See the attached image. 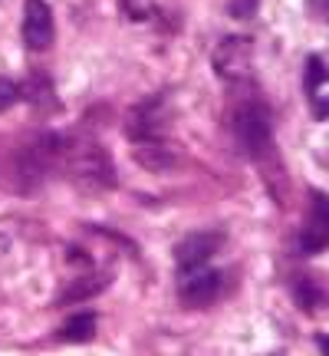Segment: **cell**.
Here are the masks:
<instances>
[{"label": "cell", "mask_w": 329, "mask_h": 356, "mask_svg": "<svg viewBox=\"0 0 329 356\" xmlns=\"http://www.w3.org/2000/svg\"><path fill=\"white\" fill-rule=\"evenodd\" d=\"M253 60V43L247 37H224L211 53L217 76L221 79H244Z\"/></svg>", "instance_id": "obj_5"}, {"label": "cell", "mask_w": 329, "mask_h": 356, "mask_svg": "<svg viewBox=\"0 0 329 356\" xmlns=\"http://www.w3.org/2000/svg\"><path fill=\"white\" fill-rule=\"evenodd\" d=\"M221 241H224V238H221L217 231H198V234H188V238H185V241L175 248L178 270H188V267L208 264V261L217 254Z\"/></svg>", "instance_id": "obj_8"}, {"label": "cell", "mask_w": 329, "mask_h": 356, "mask_svg": "<svg viewBox=\"0 0 329 356\" xmlns=\"http://www.w3.org/2000/svg\"><path fill=\"white\" fill-rule=\"evenodd\" d=\"M313 3H317V7H319V3H323V0H313Z\"/></svg>", "instance_id": "obj_16"}, {"label": "cell", "mask_w": 329, "mask_h": 356, "mask_svg": "<svg viewBox=\"0 0 329 356\" xmlns=\"http://www.w3.org/2000/svg\"><path fill=\"white\" fill-rule=\"evenodd\" d=\"M92 333H96V317H92V314H76V317H69L63 327H60V337L69 340V343L92 340Z\"/></svg>", "instance_id": "obj_10"}, {"label": "cell", "mask_w": 329, "mask_h": 356, "mask_svg": "<svg viewBox=\"0 0 329 356\" xmlns=\"http://www.w3.org/2000/svg\"><path fill=\"white\" fill-rule=\"evenodd\" d=\"M230 132L234 142L244 155L251 159H264L273 149V122H270V109L260 99H244L230 115Z\"/></svg>", "instance_id": "obj_2"}, {"label": "cell", "mask_w": 329, "mask_h": 356, "mask_svg": "<svg viewBox=\"0 0 329 356\" xmlns=\"http://www.w3.org/2000/svg\"><path fill=\"white\" fill-rule=\"evenodd\" d=\"M257 3H260V0H230V17L251 20L253 13H257Z\"/></svg>", "instance_id": "obj_14"}, {"label": "cell", "mask_w": 329, "mask_h": 356, "mask_svg": "<svg viewBox=\"0 0 329 356\" xmlns=\"http://www.w3.org/2000/svg\"><path fill=\"white\" fill-rule=\"evenodd\" d=\"M135 162L142 168H149L155 175H162V172H171V168L181 162V152H178V145L164 139V136H152V139H135Z\"/></svg>", "instance_id": "obj_7"}, {"label": "cell", "mask_w": 329, "mask_h": 356, "mask_svg": "<svg viewBox=\"0 0 329 356\" xmlns=\"http://www.w3.org/2000/svg\"><path fill=\"white\" fill-rule=\"evenodd\" d=\"M319 346H323V350L329 353V340H326V337H319Z\"/></svg>", "instance_id": "obj_15"}, {"label": "cell", "mask_w": 329, "mask_h": 356, "mask_svg": "<svg viewBox=\"0 0 329 356\" xmlns=\"http://www.w3.org/2000/svg\"><path fill=\"white\" fill-rule=\"evenodd\" d=\"M56 37V24H53V10L47 0H26L24 3V43L26 50L43 53L53 47Z\"/></svg>", "instance_id": "obj_6"}, {"label": "cell", "mask_w": 329, "mask_h": 356, "mask_svg": "<svg viewBox=\"0 0 329 356\" xmlns=\"http://www.w3.org/2000/svg\"><path fill=\"white\" fill-rule=\"evenodd\" d=\"M323 83H329V66L319 56H310L306 60V92L313 96L317 89H323Z\"/></svg>", "instance_id": "obj_11"}, {"label": "cell", "mask_w": 329, "mask_h": 356, "mask_svg": "<svg viewBox=\"0 0 329 356\" xmlns=\"http://www.w3.org/2000/svg\"><path fill=\"white\" fill-rule=\"evenodd\" d=\"M329 248V195L313 191L310 195V208H306V221L300 231V251L303 254H319Z\"/></svg>", "instance_id": "obj_4"}, {"label": "cell", "mask_w": 329, "mask_h": 356, "mask_svg": "<svg viewBox=\"0 0 329 356\" xmlns=\"http://www.w3.org/2000/svg\"><path fill=\"white\" fill-rule=\"evenodd\" d=\"M20 92H24V89L17 86L13 79H3V76H0V113H7L13 102H20Z\"/></svg>", "instance_id": "obj_13"}, {"label": "cell", "mask_w": 329, "mask_h": 356, "mask_svg": "<svg viewBox=\"0 0 329 356\" xmlns=\"http://www.w3.org/2000/svg\"><path fill=\"white\" fill-rule=\"evenodd\" d=\"M60 168L69 172L83 188H112L115 168L109 152L92 139H63L60 142Z\"/></svg>", "instance_id": "obj_1"}, {"label": "cell", "mask_w": 329, "mask_h": 356, "mask_svg": "<svg viewBox=\"0 0 329 356\" xmlns=\"http://www.w3.org/2000/svg\"><path fill=\"white\" fill-rule=\"evenodd\" d=\"M224 287V277L214 267H188V270H178V297L185 307H208L217 300V293Z\"/></svg>", "instance_id": "obj_3"}, {"label": "cell", "mask_w": 329, "mask_h": 356, "mask_svg": "<svg viewBox=\"0 0 329 356\" xmlns=\"http://www.w3.org/2000/svg\"><path fill=\"white\" fill-rule=\"evenodd\" d=\"M164 102L162 99H149L142 102V106H135V113L128 115V139H152V136H164Z\"/></svg>", "instance_id": "obj_9"}, {"label": "cell", "mask_w": 329, "mask_h": 356, "mask_svg": "<svg viewBox=\"0 0 329 356\" xmlns=\"http://www.w3.org/2000/svg\"><path fill=\"white\" fill-rule=\"evenodd\" d=\"M296 300L303 304V310H317L323 304V293H319V284L310 277H300L296 280Z\"/></svg>", "instance_id": "obj_12"}]
</instances>
